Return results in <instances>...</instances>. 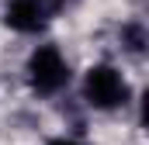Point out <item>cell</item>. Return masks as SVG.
<instances>
[{
  "mask_svg": "<svg viewBox=\"0 0 149 145\" xmlns=\"http://www.w3.org/2000/svg\"><path fill=\"white\" fill-rule=\"evenodd\" d=\"M83 97L87 104L97 110H111V107H121L125 97H128V86L121 79V72L114 66H90L87 69V79H83Z\"/></svg>",
  "mask_w": 149,
  "mask_h": 145,
  "instance_id": "cell-1",
  "label": "cell"
},
{
  "mask_svg": "<svg viewBox=\"0 0 149 145\" xmlns=\"http://www.w3.org/2000/svg\"><path fill=\"white\" fill-rule=\"evenodd\" d=\"M49 145H80V142H73V138H56V142H49Z\"/></svg>",
  "mask_w": 149,
  "mask_h": 145,
  "instance_id": "cell-5",
  "label": "cell"
},
{
  "mask_svg": "<svg viewBox=\"0 0 149 145\" xmlns=\"http://www.w3.org/2000/svg\"><path fill=\"white\" fill-rule=\"evenodd\" d=\"M49 3H52V7H59V3H66V0H49Z\"/></svg>",
  "mask_w": 149,
  "mask_h": 145,
  "instance_id": "cell-6",
  "label": "cell"
},
{
  "mask_svg": "<svg viewBox=\"0 0 149 145\" xmlns=\"http://www.w3.org/2000/svg\"><path fill=\"white\" fill-rule=\"evenodd\" d=\"M28 79H31V86H35L38 93L63 90L66 79H70V66H66L63 52L56 45H38L35 52H31V59H28Z\"/></svg>",
  "mask_w": 149,
  "mask_h": 145,
  "instance_id": "cell-2",
  "label": "cell"
},
{
  "mask_svg": "<svg viewBox=\"0 0 149 145\" xmlns=\"http://www.w3.org/2000/svg\"><path fill=\"white\" fill-rule=\"evenodd\" d=\"M125 38H128V48H132V52H139V48H142V41H146L139 24H128V28H125Z\"/></svg>",
  "mask_w": 149,
  "mask_h": 145,
  "instance_id": "cell-4",
  "label": "cell"
},
{
  "mask_svg": "<svg viewBox=\"0 0 149 145\" xmlns=\"http://www.w3.org/2000/svg\"><path fill=\"white\" fill-rule=\"evenodd\" d=\"M7 24L14 31H42L45 28V0H7Z\"/></svg>",
  "mask_w": 149,
  "mask_h": 145,
  "instance_id": "cell-3",
  "label": "cell"
}]
</instances>
